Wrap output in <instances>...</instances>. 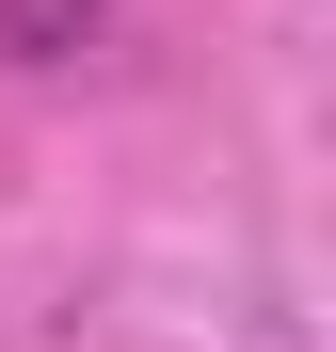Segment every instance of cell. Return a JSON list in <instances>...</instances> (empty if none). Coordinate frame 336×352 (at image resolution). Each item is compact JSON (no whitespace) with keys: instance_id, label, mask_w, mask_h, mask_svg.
<instances>
[{"instance_id":"6da1fadb","label":"cell","mask_w":336,"mask_h":352,"mask_svg":"<svg viewBox=\"0 0 336 352\" xmlns=\"http://www.w3.org/2000/svg\"><path fill=\"white\" fill-rule=\"evenodd\" d=\"M96 16H112V0H0V65H65Z\"/></svg>"}]
</instances>
